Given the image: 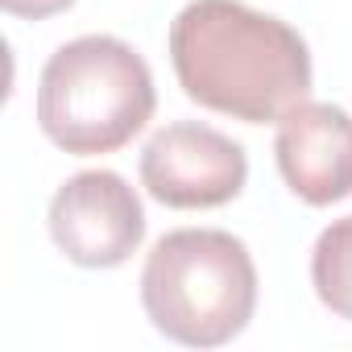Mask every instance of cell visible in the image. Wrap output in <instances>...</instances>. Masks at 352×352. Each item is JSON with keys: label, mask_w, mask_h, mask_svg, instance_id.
Returning <instances> with one entry per match:
<instances>
[{"label": "cell", "mask_w": 352, "mask_h": 352, "mask_svg": "<svg viewBox=\"0 0 352 352\" xmlns=\"http://www.w3.org/2000/svg\"><path fill=\"white\" fill-rule=\"evenodd\" d=\"M141 302L174 344L220 348L257 311V265L245 241L224 228H174L145 257Z\"/></svg>", "instance_id": "7a4b0ae2"}, {"label": "cell", "mask_w": 352, "mask_h": 352, "mask_svg": "<svg viewBox=\"0 0 352 352\" xmlns=\"http://www.w3.org/2000/svg\"><path fill=\"white\" fill-rule=\"evenodd\" d=\"M50 236L83 270H116L145 241V208L116 170H83L50 199Z\"/></svg>", "instance_id": "5b68a950"}, {"label": "cell", "mask_w": 352, "mask_h": 352, "mask_svg": "<svg viewBox=\"0 0 352 352\" xmlns=\"http://www.w3.org/2000/svg\"><path fill=\"white\" fill-rule=\"evenodd\" d=\"M5 5V13L13 17H30V21H42V17H54L63 9H71L75 0H0Z\"/></svg>", "instance_id": "ba28073f"}, {"label": "cell", "mask_w": 352, "mask_h": 352, "mask_svg": "<svg viewBox=\"0 0 352 352\" xmlns=\"http://www.w3.org/2000/svg\"><path fill=\"white\" fill-rule=\"evenodd\" d=\"M170 63L195 104L245 124L282 120L311 96L298 30L241 0H191L170 21Z\"/></svg>", "instance_id": "6da1fadb"}, {"label": "cell", "mask_w": 352, "mask_h": 352, "mask_svg": "<svg viewBox=\"0 0 352 352\" xmlns=\"http://www.w3.org/2000/svg\"><path fill=\"white\" fill-rule=\"evenodd\" d=\"M153 108L149 63L112 34H83L58 46L38 79V124L75 157L129 145L149 124Z\"/></svg>", "instance_id": "3957f363"}, {"label": "cell", "mask_w": 352, "mask_h": 352, "mask_svg": "<svg viewBox=\"0 0 352 352\" xmlns=\"http://www.w3.org/2000/svg\"><path fill=\"white\" fill-rule=\"evenodd\" d=\"M311 282L331 315L352 319V216L331 220L319 232L311 249Z\"/></svg>", "instance_id": "52a82bcc"}, {"label": "cell", "mask_w": 352, "mask_h": 352, "mask_svg": "<svg viewBox=\"0 0 352 352\" xmlns=\"http://www.w3.org/2000/svg\"><path fill=\"white\" fill-rule=\"evenodd\" d=\"M274 157L286 187L311 204L327 208L352 195V116L327 100H302L278 120Z\"/></svg>", "instance_id": "8992f818"}, {"label": "cell", "mask_w": 352, "mask_h": 352, "mask_svg": "<svg viewBox=\"0 0 352 352\" xmlns=\"http://www.w3.org/2000/svg\"><path fill=\"white\" fill-rule=\"evenodd\" d=\"M249 157L228 133L174 120L141 149V183L166 208H220L245 191Z\"/></svg>", "instance_id": "277c9868"}]
</instances>
